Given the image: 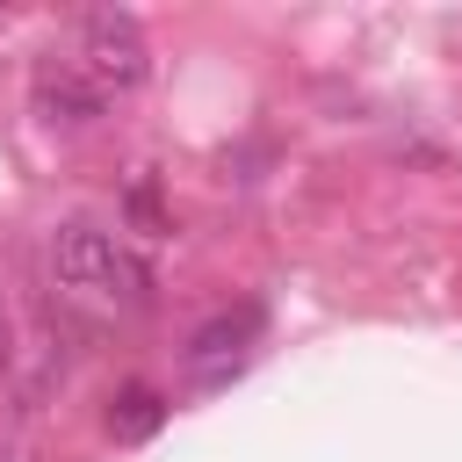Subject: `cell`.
<instances>
[{
    "mask_svg": "<svg viewBox=\"0 0 462 462\" xmlns=\"http://www.w3.org/2000/svg\"><path fill=\"white\" fill-rule=\"evenodd\" d=\"M159 426H166V397H159L152 383H130V390L108 404V433H116V440H152Z\"/></svg>",
    "mask_w": 462,
    "mask_h": 462,
    "instance_id": "5b68a950",
    "label": "cell"
},
{
    "mask_svg": "<svg viewBox=\"0 0 462 462\" xmlns=\"http://www.w3.org/2000/svg\"><path fill=\"white\" fill-rule=\"evenodd\" d=\"M253 339H260V303H238V310H217V318H202L195 332H188V375L195 383H231L238 368H245V354H253Z\"/></svg>",
    "mask_w": 462,
    "mask_h": 462,
    "instance_id": "3957f363",
    "label": "cell"
},
{
    "mask_svg": "<svg viewBox=\"0 0 462 462\" xmlns=\"http://www.w3.org/2000/svg\"><path fill=\"white\" fill-rule=\"evenodd\" d=\"M101 101L108 94H137L144 79H152V43H144V29H137V14H123V7H101V14H87V29H79V65H72Z\"/></svg>",
    "mask_w": 462,
    "mask_h": 462,
    "instance_id": "6da1fadb",
    "label": "cell"
},
{
    "mask_svg": "<svg viewBox=\"0 0 462 462\" xmlns=\"http://www.w3.org/2000/svg\"><path fill=\"white\" fill-rule=\"evenodd\" d=\"M51 267H58V282L65 289H79V296H144V267L108 238V231H94V224H58L51 231Z\"/></svg>",
    "mask_w": 462,
    "mask_h": 462,
    "instance_id": "7a4b0ae2",
    "label": "cell"
},
{
    "mask_svg": "<svg viewBox=\"0 0 462 462\" xmlns=\"http://www.w3.org/2000/svg\"><path fill=\"white\" fill-rule=\"evenodd\" d=\"M101 108H108V101H101V94H94L72 65H65V72H36V116H43V123L79 130V123H94Z\"/></svg>",
    "mask_w": 462,
    "mask_h": 462,
    "instance_id": "277c9868",
    "label": "cell"
}]
</instances>
